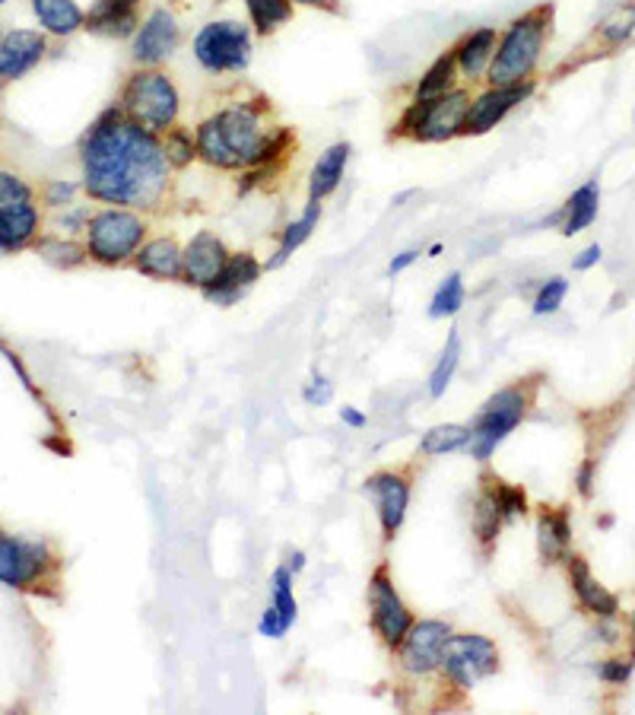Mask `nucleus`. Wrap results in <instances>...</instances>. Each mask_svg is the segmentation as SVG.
<instances>
[{"instance_id":"f257e3e1","label":"nucleus","mask_w":635,"mask_h":715,"mask_svg":"<svg viewBox=\"0 0 635 715\" xmlns=\"http://www.w3.org/2000/svg\"><path fill=\"white\" fill-rule=\"evenodd\" d=\"M83 191L108 207L156 210L169 191L162 137L131 121L121 105L105 109L80 140Z\"/></svg>"},{"instance_id":"f03ea898","label":"nucleus","mask_w":635,"mask_h":715,"mask_svg":"<svg viewBox=\"0 0 635 715\" xmlns=\"http://www.w3.org/2000/svg\"><path fill=\"white\" fill-rule=\"evenodd\" d=\"M270 99H242L226 109L213 112L194 128L197 137V159L210 169L220 172H245L258 163L264 140L270 137L267 128Z\"/></svg>"},{"instance_id":"7ed1b4c3","label":"nucleus","mask_w":635,"mask_h":715,"mask_svg":"<svg viewBox=\"0 0 635 715\" xmlns=\"http://www.w3.org/2000/svg\"><path fill=\"white\" fill-rule=\"evenodd\" d=\"M550 26H553V4H540L508 23V29L499 32L493 64L486 70L489 86H512L531 80L540 64L543 45L550 42Z\"/></svg>"},{"instance_id":"20e7f679","label":"nucleus","mask_w":635,"mask_h":715,"mask_svg":"<svg viewBox=\"0 0 635 715\" xmlns=\"http://www.w3.org/2000/svg\"><path fill=\"white\" fill-rule=\"evenodd\" d=\"M121 112L153 134H166L178 124L181 96L162 67H137L121 89Z\"/></svg>"},{"instance_id":"39448f33","label":"nucleus","mask_w":635,"mask_h":715,"mask_svg":"<svg viewBox=\"0 0 635 715\" xmlns=\"http://www.w3.org/2000/svg\"><path fill=\"white\" fill-rule=\"evenodd\" d=\"M147 217L131 207H102L89 217L86 226V252L96 264L121 267L134 261L140 245L147 242Z\"/></svg>"},{"instance_id":"423d86ee","label":"nucleus","mask_w":635,"mask_h":715,"mask_svg":"<svg viewBox=\"0 0 635 715\" xmlns=\"http://www.w3.org/2000/svg\"><path fill=\"white\" fill-rule=\"evenodd\" d=\"M470 105L467 89H448L442 96L432 99H413L404 115L397 118L391 137H407L416 143H445L461 137L464 115Z\"/></svg>"},{"instance_id":"0eeeda50","label":"nucleus","mask_w":635,"mask_h":715,"mask_svg":"<svg viewBox=\"0 0 635 715\" xmlns=\"http://www.w3.org/2000/svg\"><path fill=\"white\" fill-rule=\"evenodd\" d=\"M531 398H534V391L524 382L508 385V388L496 391L493 398H486L477 420L470 423V442H467L470 458H477V461L493 458V452L508 439V433H512V429L524 420V414H528Z\"/></svg>"},{"instance_id":"6e6552de","label":"nucleus","mask_w":635,"mask_h":715,"mask_svg":"<svg viewBox=\"0 0 635 715\" xmlns=\"http://www.w3.org/2000/svg\"><path fill=\"white\" fill-rule=\"evenodd\" d=\"M194 61L207 74H242L251 64V29L239 20H213L194 35Z\"/></svg>"},{"instance_id":"1a4fd4ad","label":"nucleus","mask_w":635,"mask_h":715,"mask_svg":"<svg viewBox=\"0 0 635 715\" xmlns=\"http://www.w3.org/2000/svg\"><path fill=\"white\" fill-rule=\"evenodd\" d=\"M445 677L461 690H474L480 681L499 671V649L489 636L480 633H451L442 646Z\"/></svg>"},{"instance_id":"9d476101","label":"nucleus","mask_w":635,"mask_h":715,"mask_svg":"<svg viewBox=\"0 0 635 715\" xmlns=\"http://www.w3.org/2000/svg\"><path fill=\"white\" fill-rule=\"evenodd\" d=\"M369 623L391 649L401 646L407 630L413 627V611L394 588L388 566H378L369 576Z\"/></svg>"},{"instance_id":"9b49d317","label":"nucleus","mask_w":635,"mask_h":715,"mask_svg":"<svg viewBox=\"0 0 635 715\" xmlns=\"http://www.w3.org/2000/svg\"><path fill=\"white\" fill-rule=\"evenodd\" d=\"M534 96V80L512 83V86H486L480 96L470 99L461 137H480L489 134L496 124L505 121V115L518 109L521 102H528Z\"/></svg>"},{"instance_id":"f8f14e48","label":"nucleus","mask_w":635,"mask_h":715,"mask_svg":"<svg viewBox=\"0 0 635 715\" xmlns=\"http://www.w3.org/2000/svg\"><path fill=\"white\" fill-rule=\"evenodd\" d=\"M181 45V26L175 13L166 7H156L147 13V20L131 39V58L137 67H162Z\"/></svg>"},{"instance_id":"ddd939ff","label":"nucleus","mask_w":635,"mask_h":715,"mask_svg":"<svg viewBox=\"0 0 635 715\" xmlns=\"http://www.w3.org/2000/svg\"><path fill=\"white\" fill-rule=\"evenodd\" d=\"M51 563L45 541H23L0 531V582L13 588L35 585Z\"/></svg>"},{"instance_id":"4468645a","label":"nucleus","mask_w":635,"mask_h":715,"mask_svg":"<svg viewBox=\"0 0 635 715\" xmlns=\"http://www.w3.org/2000/svg\"><path fill=\"white\" fill-rule=\"evenodd\" d=\"M451 636V627L445 620H413V627L407 630L401 649V665L404 671L423 677L432 674L442 665V646Z\"/></svg>"},{"instance_id":"2eb2a0df","label":"nucleus","mask_w":635,"mask_h":715,"mask_svg":"<svg viewBox=\"0 0 635 715\" xmlns=\"http://www.w3.org/2000/svg\"><path fill=\"white\" fill-rule=\"evenodd\" d=\"M366 493H372L378 522H381V538L394 541L397 531H401L407 506H410V480L404 474L394 471H378L366 480Z\"/></svg>"},{"instance_id":"dca6fc26","label":"nucleus","mask_w":635,"mask_h":715,"mask_svg":"<svg viewBox=\"0 0 635 715\" xmlns=\"http://www.w3.org/2000/svg\"><path fill=\"white\" fill-rule=\"evenodd\" d=\"M229 248L220 236L201 229L197 236L185 245V258H181V283L207 290V286L220 277L223 264L229 261Z\"/></svg>"},{"instance_id":"f3484780","label":"nucleus","mask_w":635,"mask_h":715,"mask_svg":"<svg viewBox=\"0 0 635 715\" xmlns=\"http://www.w3.org/2000/svg\"><path fill=\"white\" fill-rule=\"evenodd\" d=\"M261 274H264V264L254 258L251 252H235L223 264L220 277H216L207 286V290H201V293H204L207 302H213V306L229 309V306H235V302H239L251 290L254 283L261 280Z\"/></svg>"},{"instance_id":"a211bd4d","label":"nucleus","mask_w":635,"mask_h":715,"mask_svg":"<svg viewBox=\"0 0 635 715\" xmlns=\"http://www.w3.org/2000/svg\"><path fill=\"white\" fill-rule=\"evenodd\" d=\"M140 10L143 0H93L83 29L102 35V39H134V32L143 23Z\"/></svg>"},{"instance_id":"6ab92c4d","label":"nucleus","mask_w":635,"mask_h":715,"mask_svg":"<svg viewBox=\"0 0 635 715\" xmlns=\"http://www.w3.org/2000/svg\"><path fill=\"white\" fill-rule=\"evenodd\" d=\"M48 51V42L42 32L35 29H10L0 39V80H20L23 74L39 64Z\"/></svg>"},{"instance_id":"aec40b11","label":"nucleus","mask_w":635,"mask_h":715,"mask_svg":"<svg viewBox=\"0 0 635 715\" xmlns=\"http://www.w3.org/2000/svg\"><path fill=\"white\" fill-rule=\"evenodd\" d=\"M496 45H499V32L493 26H480L474 32H467L464 39L451 48L455 51V64H458V74L464 80H483L489 64H493L496 55Z\"/></svg>"},{"instance_id":"412c9836","label":"nucleus","mask_w":635,"mask_h":715,"mask_svg":"<svg viewBox=\"0 0 635 715\" xmlns=\"http://www.w3.org/2000/svg\"><path fill=\"white\" fill-rule=\"evenodd\" d=\"M181 258H185V248L175 236H156L140 245L134 267L150 280H181Z\"/></svg>"},{"instance_id":"4be33fe9","label":"nucleus","mask_w":635,"mask_h":715,"mask_svg":"<svg viewBox=\"0 0 635 715\" xmlns=\"http://www.w3.org/2000/svg\"><path fill=\"white\" fill-rule=\"evenodd\" d=\"M350 153L353 147L347 140L340 143H331L328 150L318 156V163L312 169V178H308V201H328L331 194L340 188L343 182V172H347V163H350Z\"/></svg>"},{"instance_id":"5701e85b","label":"nucleus","mask_w":635,"mask_h":715,"mask_svg":"<svg viewBox=\"0 0 635 715\" xmlns=\"http://www.w3.org/2000/svg\"><path fill=\"white\" fill-rule=\"evenodd\" d=\"M566 563H569V579H572V588H575V598L585 611H591L597 617H613L616 611H620L616 595H610L607 588L591 576V569L582 557H566Z\"/></svg>"},{"instance_id":"b1692460","label":"nucleus","mask_w":635,"mask_h":715,"mask_svg":"<svg viewBox=\"0 0 635 715\" xmlns=\"http://www.w3.org/2000/svg\"><path fill=\"white\" fill-rule=\"evenodd\" d=\"M42 226V213L32 201L0 207V252H20L26 248Z\"/></svg>"},{"instance_id":"393cba45","label":"nucleus","mask_w":635,"mask_h":715,"mask_svg":"<svg viewBox=\"0 0 635 715\" xmlns=\"http://www.w3.org/2000/svg\"><path fill=\"white\" fill-rule=\"evenodd\" d=\"M569 541H572L569 512H566V509H547V506H543L540 518H537V547H540L543 563L566 560Z\"/></svg>"},{"instance_id":"a878e982","label":"nucleus","mask_w":635,"mask_h":715,"mask_svg":"<svg viewBox=\"0 0 635 715\" xmlns=\"http://www.w3.org/2000/svg\"><path fill=\"white\" fill-rule=\"evenodd\" d=\"M318 220H321V204H318V201H308L305 210H302V217L293 220V223H286L277 252H274V258L264 264V271H280V267H283L289 258H293V252H299V248H302L308 239H312V232L318 229Z\"/></svg>"},{"instance_id":"bb28decb","label":"nucleus","mask_w":635,"mask_h":715,"mask_svg":"<svg viewBox=\"0 0 635 715\" xmlns=\"http://www.w3.org/2000/svg\"><path fill=\"white\" fill-rule=\"evenodd\" d=\"M597 207H601V185H597V178H591L578 191H572V198L562 204L566 217H562L559 232L562 236H575V232L588 229L597 220Z\"/></svg>"},{"instance_id":"cd10ccee","label":"nucleus","mask_w":635,"mask_h":715,"mask_svg":"<svg viewBox=\"0 0 635 715\" xmlns=\"http://www.w3.org/2000/svg\"><path fill=\"white\" fill-rule=\"evenodd\" d=\"M32 10L39 16V23L48 35H74L83 29L86 13L80 10L77 0H32Z\"/></svg>"},{"instance_id":"c85d7f7f","label":"nucleus","mask_w":635,"mask_h":715,"mask_svg":"<svg viewBox=\"0 0 635 715\" xmlns=\"http://www.w3.org/2000/svg\"><path fill=\"white\" fill-rule=\"evenodd\" d=\"M458 64H455V51H445V55H439L429 70L420 77V83H416L413 89V99H432V96H442L448 93V89H455L458 86Z\"/></svg>"},{"instance_id":"c756f323","label":"nucleus","mask_w":635,"mask_h":715,"mask_svg":"<svg viewBox=\"0 0 635 715\" xmlns=\"http://www.w3.org/2000/svg\"><path fill=\"white\" fill-rule=\"evenodd\" d=\"M242 4L258 35H274L280 26L293 20V10H296L293 0H242Z\"/></svg>"},{"instance_id":"7c9ffc66","label":"nucleus","mask_w":635,"mask_h":715,"mask_svg":"<svg viewBox=\"0 0 635 715\" xmlns=\"http://www.w3.org/2000/svg\"><path fill=\"white\" fill-rule=\"evenodd\" d=\"M467 442H470V426L442 423V426L426 429L423 439H420V452H423L426 458H439V455H448V452L467 449Z\"/></svg>"},{"instance_id":"2f4dec72","label":"nucleus","mask_w":635,"mask_h":715,"mask_svg":"<svg viewBox=\"0 0 635 715\" xmlns=\"http://www.w3.org/2000/svg\"><path fill=\"white\" fill-rule=\"evenodd\" d=\"M461 366V334L458 328L448 331V341H445V350L439 353V363H435L432 375H429V398H442L451 379H455V372Z\"/></svg>"},{"instance_id":"473e14b6","label":"nucleus","mask_w":635,"mask_h":715,"mask_svg":"<svg viewBox=\"0 0 635 715\" xmlns=\"http://www.w3.org/2000/svg\"><path fill=\"white\" fill-rule=\"evenodd\" d=\"M35 252H39L48 264L54 267H64V271H70V267H80L89 252H86V245L74 242V239H61V236H45L35 242Z\"/></svg>"},{"instance_id":"72a5a7b5","label":"nucleus","mask_w":635,"mask_h":715,"mask_svg":"<svg viewBox=\"0 0 635 715\" xmlns=\"http://www.w3.org/2000/svg\"><path fill=\"white\" fill-rule=\"evenodd\" d=\"M480 480H483V490L496 499V506H499L505 522H512V518H518V515H528V496H524L521 487L505 484V480H499L496 474H483Z\"/></svg>"},{"instance_id":"f704fd0d","label":"nucleus","mask_w":635,"mask_h":715,"mask_svg":"<svg viewBox=\"0 0 635 715\" xmlns=\"http://www.w3.org/2000/svg\"><path fill=\"white\" fill-rule=\"evenodd\" d=\"M502 522H505V518H502V512L496 506V499L480 487V496H477V503H474V534H477V541L483 544V550H489V547L496 544Z\"/></svg>"},{"instance_id":"c9c22d12","label":"nucleus","mask_w":635,"mask_h":715,"mask_svg":"<svg viewBox=\"0 0 635 715\" xmlns=\"http://www.w3.org/2000/svg\"><path fill=\"white\" fill-rule=\"evenodd\" d=\"M270 592H274V611L280 614V620L286 623V630H293V623L299 620V604L293 595V572L289 566H277L274 579H270Z\"/></svg>"},{"instance_id":"e433bc0d","label":"nucleus","mask_w":635,"mask_h":715,"mask_svg":"<svg viewBox=\"0 0 635 715\" xmlns=\"http://www.w3.org/2000/svg\"><path fill=\"white\" fill-rule=\"evenodd\" d=\"M162 150H166V159L172 169H188L194 159H197V137L175 124L166 134H162Z\"/></svg>"},{"instance_id":"4c0bfd02","label":"nucleus","mask_w":635,"mask_h":715,"mask_svg":"<svg viewBox=\"0 0 635 715\" xmlns=\"http://www.w3.org/2000/svg\"><path fill=\"white\" fill-rule=\"evenodd\" d=\"M461 306H464V277L455 271L439 283V290H435V296L429 302V318H451L461 312Z\"/></svg>"},{"instance_id":"58836bf2","label":"nucleus","mask_w":635,"mask_h":715,"mask_svg":"<svg viewBox=\"0 0 635 715\" xmlns=\"http://www.w3.org/2000/svg\"><path fill=\"white\" fill-rule=\"evenodd\" d=\"M632 32H635V4L616 7V10L607 16V20L601 23V39H604V45H610V48H620L623 42H629Z\"/></svg>"},{"instance_id":"ea45409f","label":"nucleus","mask_w":635,"mask_h":715,"mask_svg":"<svg viewBox=\"0 0 635 715\" xmlns=\"http://www.w3.org/2000/svg\"><path fill=\"white\" fill-rule=\"evenodd\" d=\"M566 293H569V280H566V277H550V280L537 290V296H534V306H531L534 315H553V312H559Z\"/></svg>"},{"instance_id":"a19ab883","label":"nucleus","mask_w":635,"mask_h":715,"mask_svg":"<svg viewBox=\"0 0 635 715\" xmlns=\"http://www.w3.org/2000/svg\"><path fill=\"white\" fill-rule=\"evenodd\" d=\"M29 201H32V188L23 182V178L13 172H0V207L29 204Z\"/></svg>"},{"instance_id":"79ce46f5","label":"nucleus","mask_w":635,"mask_h":715,"mask_svg":"<svg viewBox=\"0 0 635 715\" xmlns=\"http://www.w3.org/2000/svg\"><path fill=\"white\" fill-rule=\"evenodd\" d=\"M77 191H80L77 182H67V178H51V182L45 185V204L54 207V210L70 207V204H74V198H77Z\"/></svg>"},{"instance_id":"37998d69","label":"nucleus","mask_w":635,"mask_h":715,"mask_svg":"<svg viewBox=\"0 0 635 715\" xmlns=\"http://www.w3.org/2000/svg\"><path fill=\"white\" fill-rule=\"evenodd\" d=\"M302 398L308 407H328L334 401V385L324 379V375H315V379L302 388Z\"/></svg>"},{"instance_id":"c03bdc74","label":"nucleus","mask_w":635,"mask_h":715,"mask_svg":"<svg viewBox=\"0 0 635 715\" xmlns=\"http://www.w3.org/2000/svg\"><path fill=\"white\" fill-rule=\"evenodd\" d=\"M632 668H635V658H629V661H623V658H610V661H604L601 677H604L607 684H623V681H629Z\"/></svg>"},{"instance_id":"a18cd8bd","label":"nucleus","mask_w":635,"mask_h":715,"mask_svg":"<svg viewBox=\"0 0 635 715\" xmlns=\"http://www.w3.org/2000/svg\"><path fill=\"white\" fill-rule=\"evenodd\" d=\"M258 633L261 636H267V639H283L289 630H286V623L280 620V614L274 611V604L267 607V611L261 614V620H258Z\"/></svg>"},{"instance_id":"49530a36","label":"nucleus","mask_w":635,"mask_h":715,"mask_svg":"<svg viewBox=\"0 0 635 715\" xmlns=\"http://www.w3.org/2000/svg\"><path fill=\"white\" fill-rule=\"evenodd\" d=\"M89 217H93V213H89L86 207H77V210L64 213V217H58V229H64V232H86Z\"/></svg>"},{"instance_id":"de8ad7c7","label":"nucleus","mask_w":635,"mask_h":715,"mask_svg":"<svg viewBox=\"0 0 635 715\" xmlns=\"http://www.w3.org/2000/svg\"><path fill=\"white\" fill-rule=\"evenodd\" d=\"M575 484H578V493H582L585 499H591V493H594V461H585L582 468H578Z\"/></svg>"},{"instance_id":"09e8293b","label":"nucleus","mask_w":635,"mask_h":715,"mask_svg":"<svg viewBox=\"0 0 635 715\" xmlns=\"http://www.w3.org/2000/svg\"><path fill=\"white\" fill-rule=\"evenodd\" d=\"M597 261H601V245L594 242V245L585 248V252H578V258L572 261V267H575V271H591Z\"/></svg>"},{"instance_id":"8fccbe9b","label":"nucleus","mask_w":635,"mask_h":715,"mask_svg":"<svg viewBox=\"0 0 635 715\" xmlns=\"http://www.w3.org/2000/svg\"><path fill=\"white\" fill-rule=\"evenodd\" d=\"M416 258H420V252H416V248H407V252L394 255V258H391V264H388V274H391V277H394V274H404V271H407V267H410Z\"/></svg>"},{"instance_id":"3c124183","label":"nucleus","mask_w":635,"mask_h":715,"mask_svg":"<svg viewBox=\"0 0 635 715\" xmlns=\"http://www.w3.org/2000/svg\"><path fill=\"white\" fill-rule=\"evenodd\" d=\"M340 420H343V423H347L350 429H362V426H366V423H369V417H366V414H362V410L350 407V404H347V407H340Z\"/></svg>"},{"instance_id":"603ef678","label":"nucleus","mask_w":635,"mask_h":715,"mask_svg":"<svg viewBox=\"0 0 635 715\" xmlns=\"http://www.w3.org/2000/svg\"><path fill=\"white\" fill-rule=\"evenodd\" d=\"M293 4L315 7V10H328V13H340V4H337V0H293Z\"/></svg>"},{"instance_id":"864d4df0","label":"nucleus","mask_w":635,"mask_h":715,"mask_svg":"<svg viewBox=\"0 0 635 715\" xmlns=\"http://www.w3.org/2000/svg\"><path fill=\"white\" fill-rule=\"evenodd\" d=\"M302 569H305V553H302V550H293V553H289V572L296 576V572H302Z\"/></svg>"},{"instance_id":"5fc2aeb1","label":"nucleus","mask_w":635,"mask_h":715,"mask_svg":"<svg viewBox=\"0 0 635 715\" xmlns=\"http://www.w3.org/2000/svg\"><path fill=\"white\" fill-rule=\"evenodd\" d=\"M442 255V242H435L432 248H429V258H439Z\"/></svg>"},{"instance_id":"6e6d98bb","label":"nucleus","mask_w":635,"mask_h":715,"mask_svg":"<svg viewBox=\"0 0 635 715\" xmlns=\"http://www.w3.org/2000/svg\"><path fill=\"white\" fill-rule=\"evenodd\" d=\"M632 636H635V611H632ZM635 658V655H632Z\"/></svg>"},{"instance_id":"4d7b16f0","label":"nucleus","mask_w":635,"mask_h":715,"mask_svg":"<svg viewBox=\"0 0 635 715\" xmlns=\"http://www.w3.org/2000/svg\"><path fill=\"white\" fill-rule=\"evenodd\" d=\"M0 4H4V0H0Z\"/></svg>"}]
</instances>
